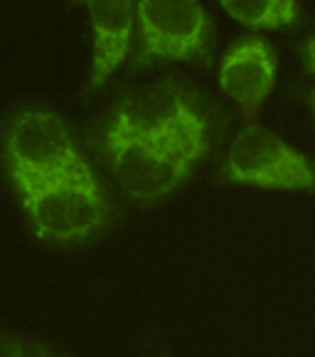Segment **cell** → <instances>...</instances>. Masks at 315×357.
Here are the masks:
<instances>
[{
	"label": "cell",
	"mask_w": 315,
	"mask_h": 357,
	"mask_svg": "<svg viewBox=\"0 0 315 357\" xmlns=\"http://www.w3.org/2000/svg\"><path fill=\"white\" fill-rule=\"evenodd\" d=\"M210 151V123L163 138H104V155L123 192L153 205L178 192Z\"/></svg>",
	"instance_id": "1"
},
{
	"label": "cell",
	"mask_w": 315,
	"mask_h": 357,
	"mask_svg": "<svg viewBox=\"0 0 315 357\" xmlns=\"http://www.w3.org/2000/svg\"><path fill=\"white\" fill-rule=\"evenodd\" d=\"M6 163L17 192L69 175L94 173L69 123L49 109H20L8 123Z\"/></svg>",
	"instance_id": "2"
},
{
	"label": "cell",
	"mask_w": 315,
	"mask_h": 357,
	"mask_svg": "<svg viewBox=\"0 0 315 357\" xmlns=\"http://www.w3.org/2000/svg\"><path fill=\"white\" fill-rule=\"evenodd\" d=\"M17 195L32 234L40 242L62 247L84 244L99 236L114 220L109 195L94 173L69 175Z\"/></svg>",
	"instance_id": "3"
},
{
	"label": "cell",
	"mask_w": 315,
	"mask_h": 357,
	"mask_svg": "<svg viewBox=\"0 0 315 357\" xmlns=\"http://www.w3.org/2000/svg\"><path fill=\"white\" fill-rule=\"evenodd\" d=\"M222 180L244 188L315 192V163L279 133L249 121L222 158Z\"/></svg>",
	"instance_id": "4"
},
{
	"label": "cell",
	"mask_w": 315,
	"mask_h": 357,
	"mask_svg": "<svg viewBox=\"0 0 315 357\" xmlns=\"http://www.w3.org/2000/svg\"><path fill=\"white\" fill-rule=\"evenodd\" d=\"M136 67L207 59L212 20L200 0H138Z\"/></svg>",
	"instance_id": "5"
},
{
	"label": "cell",
	"mask_w": 315,
	"mask_h": 357,
	"mask_svg": "<svg viewBox=\"0 0 315 357\" xmlns=\"http://www.w3.org/2000/svg\"><path fill=\"white\" fill-rule=\"evenodd\" d=\"M200 123H210V119L197 94L178 79H163L121 96L104 138H163Z\"/></svg>",
	"instance_id": "6"
},
{
	"label": "cell",
	"mask_w": 315,
	"mask_h": 357,
	"mask_svg": "<svg viewBox=\"0 0 315 357\" xmlns=\"http://www.w3.org/2000/svg\"><path fill=\"white\" fill-rule=\"evenodd\" d=\"M276 52L261 37L236 40L220 64V86L242 111L247 121H254L263 109L276 84Z\"/></svg>",
	"instance_id": "7"
},
{
	"label": "cell",
	"mask_w": 315,
	"mask_h": 357,
	"mask_svg": "<svg viewBox=\"0 0 315 357\" xmlns=\"http://www.w3.org/2000/svg\"><path fill=\"white\" fill-rule=\"evenodd\" d=\"M91 20V74L89 89L96 91L118 72L133 47L138 25V0H94Z\"/></svg>",
	"instance_id": "8"
},
{
	"label": "cell",
	"mask_w": 315,
	"mask_h": 357,
	"mask_svg": "<svg viewBox=\"0 0 315 357\" xmlns=\"http://www.w3.org/2000/svg\"><path fill=\"white\" fill-rule=\"evenodd\" d=\"M222 10L252 30H284L300 20L295 0H217Z\"/></svg>",
	"instance_id": "9"
},
{
	"label": "cell",
	"mask_w": 315,
	"mask_h": 357,
	"mask_svg": "<svg viewBox=\"0 0 315 357\" xmlns=\"http://www.w3.org/2000/svg\"><path fill=\"white\" fill-rule=\"evenodd\" d=\"M300 57H303V67L308 69V74H313V77H315V35L308 37V40L303 43Z\"/></svg>",
	"instance_id": "10"
},
{
	"label": "cell",
	"mask_w": 315,
	"mask_h": 357,
	"mask_svg": "<svg viewBox=\"0 0 315 357\" xmlns=\"http://www.w3.org/2000/svg\"><path fill=\"white\" fill-rule=\"evenodd\" d=\"M305 101H308L310 111H313V116H315V86H313V89L305 91Z\"/></svg>",
	"instance_id": "11"
},
{
	"label": "cell",
	"mask_w": 315,
	"mask_h": 357,
	"mask_svg": "<svg viewBox=\"0 0 315 357\" xmlns=\"http://www.w3.org/2000/svg\"><path fill=\"white\" fill-rule=\"evenodd\" d=\"M72 3H77V6H91L94 0H72Z\"/></svg>",
	"instance_id": "12"
}]
</instances>
